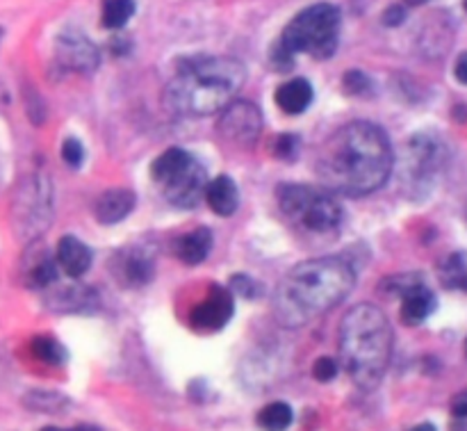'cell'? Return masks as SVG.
<instances>
[{
  "mask_svg": "<svg viewBox=\"0 0 467 431\" xmlns=\"http://www.w3.org/2000/svg\"><path fill=\"white\" fill-rule=\"evenodd\" d=\"M315 169L327 192L342 196L372 194L390 178V140L377 123L351 121L322 142Z\"/></svg>",
  "mask_w": 467,
  "mask_h": 431,
  "instance_id": "1",
  "label": "cell"
},
{
  "mask_svg": "<svg viewBox=\"0 0 467 431\" xmlns=\"http://www.w3.org/2000/svg\"><path fill=\"white\" fill-rule=\"evenodd\" d=\"M356 272L345 258L327 256L292 268L274 295L276 315L285 327L299 329L336 309L351 292Z\"/></svg>",
  "mask_w": 467,
  "mask_h": 431,
  "instance_id": "2",
  "label": "cell"
},
{
  "mask_svg": "<svg viewBox=\"0 0 467 431\" xmlns=\"http://www.w3.org/2000/svg\"><path fill=\"white\" fill-rule=\"evenodd\" d=\"M246 80L240 59L226 55H199L181 59L167 87V103L185 117H210L233 103Z\"/></svg>",
  "mask_w": 467,
  "mask_h": 431,
  "instance_id": "3",
  "label": "cell"
},
{
  "mask_svg": "<svg viewBox=\"0 0 467 431\" xmlns=\"http://www.w3.org/2000/svg\"><path fill=\"white\" fill-rule=\"evenodd\" d=\"M340 356L356 386L372 391L381 384L392 356V327L386 313L372 304H358L340 324Z\"/></svg>",
  "mask_w": 467,
  "mask_h": 431,
  "instance_id": "4",
  "label": "cell"
},
{
  "mask_svg": "<svg viewBox=\"0 0 467 431\" xmlns=\"http://www.w3.org/2000/svg\"><path fill=\"white\" fill-rule=\"evenodd\" d=\"M276 199L283 217L301 237L327 240L340 231L345 213L328 192L313 185L287 183V185L278 187Z\"/></svg>",
  "mask_w": 467,
  "mask_h": 431,
  "instance_id": "5",
  "label": "cell"
},
{
  "mask_svg": "<svg viewBox=\"0 0 467 431\" xmlns=\"http://www.w3.org/2000/svg\"><path fill=\"white\" fill-rule=\"evenodd\" d=\"M340 9L336 5H310L287 23L278 44L290 55L308 53L315 59H328L340 41Z\"/></svg>",
  "mask_w": 467,
  "mask_h": 431,
  "instance_id": "6",
  "label": "cell"
},
{
  "mask_svg": "<svg viewBox=\"0 0 467 431\" xmlns=\"http://www.w3.org/2000/svg\"><path fill=\"white\" fill-rule=\"evenodd\" d=\"M14 228L23 237H36L53 222V187L48 178L32 176L18 187L12 210Z\"/></svg>",
  "mask_w": 467,
  "mask_h": 431,
  "instance_id": "7",
  "label": "cell"
},
{
  "mask_svg": "<svg viewBox=\"0 0 467 431\" xmlns=\"http://www.w3.org/2000/svg\"><path fill=\"white\" fill-rule=\"evenodd\" d=\"M263 131V114L254 103L246 100H233L222 110L219 119V132L228 144L251 146L258 140Z\"/></svg>",
  "mask_w": 467,
  "mask_h": 431,
  "instance_id": "8",
  "label": "cell"
},
{
  "mask_svg": "<svg viewBox=\"0 0 467 431\" xmlns=\"http://www.w3.org/2000/svg\"><path fill=\"white\" fill-rule=\"evenodd\" d=\"M109 272L114 281L128 290H140L146 283H150L155 274L153 256L144 247H126L119 249L109 260Z\"/></svg>",
  "mask_w": 467,
  "mask_h": 431,
  "instance_id": "9",
  "label": "cell"
},
{
  "mask_svg": "<svg viewBox=\"0 0 467 431\" xmlns=\"http://www.w3.org/2000/svg\"><path fill=\"white\" fill-rule=\"evenodd\" d=\"M233 292L228 288L213 286L205 295V300L199 306H194L190 315V324L196 331H219V329L226 327L233 318Z\"/></svg>",
  "mask_w": 467,
  "mask_h": 431,
  "instance_id": "10",
  "label": "cell"
},
{
  "mask_svg": "<svg viewBox=\"0 0 467 431\" xmlns=\"http://www.w3.org/2000/svg\"><path fill=\"white\" fill-rule=\"evenodd\" d=\"M57 260L41 242H32L21 260V281L30 290H46L57 281Z\"/></svg>",
  "mask_w": 467,
  "mask_h": 431,
  "instance_id": "11",
  "label": "cell"
},
{
  "mask_svg": "<svg viewBox=\"0 0 467 431\" xmlns=\"http://www.w3.org/2000/svg\"><path fill=\"white\" fill-rule=\"evenodd\" d=\"M205 185H208L205 169L199 163H194L185 173L169 181L160 190L167 196L169 204L176 205V208H194L201 201V196L205 194Z\"/></svg>",
  "mask_w": 467,
  "mask_h": 431,
  "instance_id": "12",
  "label": "cell"
},
{
  "mask_svg": "<svg viewBox=\"0 0 467 431\" xmlns=\"http://www.w3.org/2000/svg\"><path fill=\"white\" fill-rule=\"evenodd\" d=\"M401 295V320L410 327H418L420 322L429 318L436 310V295L427 286L418 281H406L400 288Z\"/></svg>",
  "mask_w": 467,
  "mask_h": 431,
  "instance_id": "13",
  "label": "cell"
},
{
  "mask_svg": "<svg viewBox=\"0 0 467 431\" xmlns=\"http://www.w3.org/2000/svg\"><path fill=\"white\" fill-rule=\"evenodd\" d=\"M57 58L67 68L91 73L99 67V53L87 39L78 35H64L57 44Z\"/></svg>",
  "mask_w": 467,
  "mask_h": 431,
  "instance_id": "14",
  "label": "cell"
},
{
  "mask_svg": "<svg viewBox=\"0 0 467 431\" xmlns=\"http://www.w3.org/2000/svg\"><path fill=\"white\" fill-rule=\"evenodd\" d=\"M135 208V194L123 187H114V190L103 192L94 205L96 219L100 224H119L128 217Z\"/></svg>",
  "mask_w": 467,
  "mask_h": 431,
  "instance_id": "15",
  "label": "cell"
},
{
  "mask_svg": "<svg viewBox=\"0 0 467 431\" xmlns=\"http://www.w3.org/2000/svg\"><path fill=\"white\" fill-rule=\"evenodd\" d=\"M55 260L59 268L68 274V277L78 279L91 268V251L89 247L76 236H64L57 242V251H55Z\"/></svg>",
  "mask_w": 467,
  "mask_h": 431,
  "instance_id": "16",
  "label": "cell"
},
{
  "mask_svg": "<svg viewBox=\"0 0 467 431\" xmlns=\"http://www.w3.org/2000/svg\"><path fill=\"white\" fill-rule=\"evenodd\" d=\"M205 201L219 217H231L240 208V190L231 176H217L205 185Z\"/></svg>",
  "mask_w": 467,
  "mask_h": 431,
  "instance_id": "17",
  "label": "cell"
},
{
  "mask_svg": "<svg viewBox=\"0 0 467 431\" xmlns=\"http://www.w3.org/2000/svg\"><path fill=\"white\" fill-rule=\"evenodd\" d=\"M210 249H213V233L205 226L185 233L173 242V254L185 265H201L208 258Z\"/></svg>",
  "mask_w": 467,
  "mask_h": 431,
  "instance_id": "18",
  "label": "cell"
},
{
  "mask_svg": "<svg viewBox=\"0 0 467 431\" xmlns=\"http://www.w3.org/2000/svg\"><path fill=\"white\" fill-rule=\"evenodd\" d=\"M194 163L196 160L192 158L187 151L167 149L162 155H158V158L153 160V164H150V176H153V181L162 187L167 185L169 181L181 176V173H185Z\"/></svg>",
  "mask_w": 467,
  "mask_h": 431,
  "instance_id": "19",
  "label": "cell"
},
{
  "mask_svg": "<svg viewBox=\"0 0 467 431\" xmlns=\"http://www.w3.org/2000/svg\"><path fill=\"white\" fill-rule=\"evenodd\" d=\"M274 99L283 112L301 114L313 103V85L306 78H295V80H287L285 85L278 87Z\"/></svg>",
  "mask_w": 467,
  "mask_h": 431,
  "instance_id": "20",
  "label": "cell"
},
{
  "mask_svg": "<svg viewBox=\"0 0 467 431\" xmlns=\"http://www.w3.org/2000/svg\"><path fill=\"white\" fill-rule=\"evenodd\" d=\"M50 306L57 310H87L99 306V297H96V292L91 288H59L53 300H50Z\"/></svg>",
  "mask_w": 467,
  "mask_h": 431,
  "instance_id": "21",
  "label": "cell"
},
{
  "mask_svg": "<svg viewBox=\"0 0 467 431\" xmlns=\"http://www.w3.org/2000/svg\"><path fill=\"white\" fill-rule=\"evenodd\" d=\"M135 14V0H103L100 5V26L108 30H119Z\"/></svg>",
  "mask_w": 467,
  "mask_h": 431,
  "instance_id": "22",
  "label": "cell"
},
{
  "mask_svg": "<svg viewBox=\"0 0 467 431\" xmlns=\"http://www.w3.org/2000/svg\"><path fill=\"white\" fill-rule=\"evenodd\" d=\"M292 425V409L285 402H272L258 414V427L263 431H285Z\"/></svg>",
  "mask_w": 467,
  "mask_h": 431,
  "instance_id": "23",
  "label": "cell"
},
{
  "mask_svg": "<svg viewBox=\"0 0 467 431\" xmlns=\"http://www.w3.org/2000/svg\"><path fill=\"white\" fill-rule=\"evenodd\" d=\"M30 350L41 363L46 365H64L67 363V350L50 336H36L30 342Z\"/></svg>",
  "mask_w": 467,
  "mask_h": 431,
  "instance_id": "24",
  "label": "cell"
},
{
  "mask_svg": "<svg viewBox=\"0 0 467 431\" xmlns=\"http://www.w3.org/2000/svg\"><path fill=\"white\" fill-rule=\"evenodd\" d=\"M441 281L445 283L450 290L467 292V265L459 254L450 256V258L441 265Z\"/></svg>",
  "mask_w": 467,
  "mask_h": 431,
  "instance_id": "25",
  "label": "cell"
},
{
  "mask_svg": "<svg viewBox=\"0 0 467 431\" xmlns=\"http://www.w3.org/2000/svg\"><path fill=\"white\" fill-rule=\"evenodd\" d=\"M342 85H345L347 94H354V96H365L369 94L372 89V80L365 71H358V68H351L347 71V76L342 78Z\"/></svg>",
  "mask_w": 467,
  "mask_h": 431,
  "instance_id": "26",
  "label": "cell"
},
{
  "mask_svg": "<svg viewBox=\"0 0 467 431\" xmlns=\"http://www.w3.org/2000/svg\"><path fill=\"white\" fill-rule=\"evenodd\" d=\"M296 151H299V137L296 135H278L274 142V155L281 160H295Z\"/></svg>",
  "mask_w": 467,
  "mask_h": 431,
  "instance_id": "27",
  "label": "cell"
},
{
  "mask_svg": "<svg viewBox=\"0 0 467 431\" xmlns=\"http://www.w3.org/2000/svg\"><path fill=\"white\" fill-rule=\"evenodd\" d=\"M62 160L73 169H78L82 164V160H85V149H82V144L76 140V137H68V140H64Z\"/></svg>",
  "mask_w": 467,
  "mask_h": 431,
  "instance_id": "28",
  "label": "cell"
},
{
  "mask_svg": "<svg viewBox=\"0 0 467 431\" xmlns=\"http://www.w3.org/2000/svg\"><path fill=\"white\" fill-rule=\"evenodd\" d=\"M231 292L233 295L246 297V300H251V297L255 300V297L260 295V286L254 281V279L244 277V274H237V277L231 281Z\"/></svg>",
  "mask_w": 467,
  "mask_h": 431,
  "instance_id": "29",
  "label": "cell"
},
{
  "mask_svg": "<svg viewBox=\"0 0 467 431\" xmlns=\"http://www.w3.org/2000/svg\"><path fill=\"white\" fill-rule=\"evenodd\" d=\"M337 373H340V368H337V363L333 359H317L313 365V377L317 379V382L327 384V382H333V379L337 377Z\"/></svg>",
  "mask_w": 467,
  "mask_h": 431,
  "instance_id": "30",
  "label": "cell"
},
{
  "mask_svg": "<svg viewBox=\"0 0 467 431\" xmlns=\"http://www.w3.org/2000/svg\"><path fill=\"white\" fill-rule=\"evenodd\" d=\"M406 21V9L401 5H390V7L383 12V26L397 27Z\"/></svg>",
  "mask_w": 467,
  "mask_h": 431,
  "instance_id": "31",
  "label": "cell"
},
{
  "mask_svg": "<svg viewBox=\"0 0 467 431\" xmlns=\"http://www.w3.org/2000/svg\"><path fill=\"white\" fill-rule=\"evenodd\" d=\"M451 414L456 420H467V388L451 400Z\"/></svg>",
  "mask_w": 467,
  "mask_h": 431,
  "instance_id": "32",
  "label": "cell"
},
{
  "mask_svg": "<svg viewBox=\"0 0 467 431\" xmlns=\"http://www.w3.org/2000/svg\"><path fill=\"white\" fill-rule=\"evenodd\" d=\"M454 73H456V80L467 85V50H465V53H461L459 59H456Z\"/></svg>",
  "mask_w": 467,
  "mask_h": 431,
  "instance_id": "33",
  "label": "cell"
},
{
  "mask_svg": "<svg viewBox=\"0 0 467 431\" xmlns=\"http://www.w3.org/2000/svg\"><path fill=\"white\" fill-rule=\"evenodd\" d=\"M410 431H436V427H433L431 423H422V425H418V427H413Z\"/></svg>",
  "mask_w": 467,
  "mask_h": 431,
  "instance_id": "34",
  "label": "cell"
},
{
  "mask_svg": "<svg viewBox=\"0 0 467 431\" xmlns=\"http://www.w3.org/2000/svg\"><path fill=\"white\" fill-rule=\"evenodd\" d=\"M73 431H103V429L94 427V425H78V427H73Z\"/></svg>",
  "mask_w": 467,
  "mask_h": 431,
  "instance_id": "35",
  "label": "cell"
},
{
  "mask_svg": "<svg viewBox=\"0 0 467 431\" xmlns=\"http://www.w3.org/2000/svg\"><path fill=\"white\" fill-rule=\"evenodd\" d=\"M41 431H73V429H59V427H44Z\"/></svg>",
  "mask_w": 467,
  "mask_h": 431,
  "instance_id": "36",
  "label": "cell"
},
{
  "mask_svg": "<svg viewBox=\"0 0 467 431\" xmlns=\"http://www.w3.org/2000/svg\"><path fill=\"white\" fill-rule=\"evenodd\" d=\"M410 5H422V3H427V0H409Z\"/></svg>",
  "mask_w": 467,
  "mask_h": 431,
  "instance_id": "37",
  "label": "cell"
},
{
  "mask_svg": "<svg viewBox=\"0 0 467 431\" xmlns=\"http://www.w3.org/2000/svg\"><path fill=\"white\" fill-rule=\"evenodd\" d=\"M0 39H3V27H0Z\"/></svg>",
  "mask_w": 467,
  "mask_h": 431,
  "instance_id": "38",
  "label": "cell"
},
{
  "mask_svg": "<svg viewBox=\"0 0 467 431\" xmlns=\"http://www.w3.org/2000/svg\"><path fill=\"white\" fill-rule=\"evenodd\" d=\"M465 354H467V342H465Z\"/></svg>",
  "mask_w": 467,
  "mask_h": 431,
  "instance_id": "39",
  "label": "cell"
},
{
  "mask_svg": "<svg viewBox=\"0 0 467 431\" xmlns=\"http://www.w3.org/2000/svg\"><path fill=\"white\" fill-rule=\"evenodd\" d=\"M465 12H467V0H465Z\"/></svg>",
  "mask_w": 467,
  "mask_h": 431,
  "instance_id": "40",
  "label": "cell"
}]
</instances>
